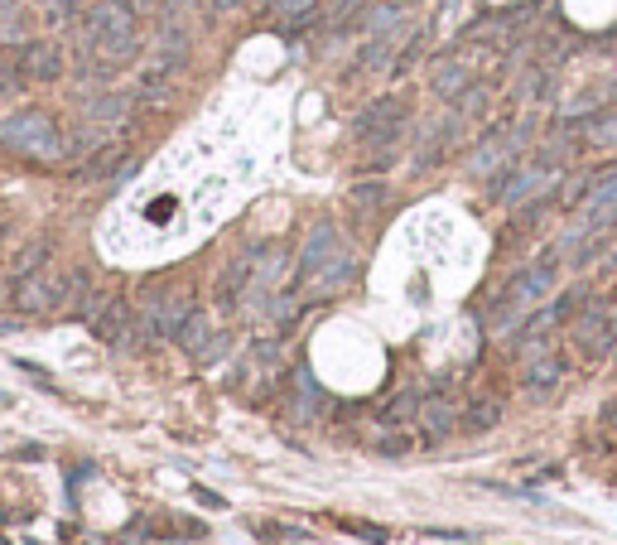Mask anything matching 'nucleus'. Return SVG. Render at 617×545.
Wrapping results in <instances>:
<instances>
[{
    "instance_id": "obj_1",
    "label": "nucleus",
    "mask_w": 617,
    "mask_h": 545,
    "mask_svg": "<svg viewBox=\"0 0 617 545\" xmlns=\"http://www.w3.org/2000/svg\"><path fill=\"white\" fill-rule=\"evenodd\" d=\"M82 34H87V49L107 63H126L140 54V20L126 0H97L82 15Z\"/></svg>"
},
{
    "instance_id": "obj_2",
    "label": "nucleus",
    "mask_w": 617,
    "mask_h": 545,
    "mask_svg": "<svg viewBox=\"0 0 617 545\" xmlns=\"http://www.w3.org/2000/svg\"><path fill=\"white\" fill-rule=\"evenodd\" d=\"M555 285H560V271H555L550 261L526 266V271H521L507 285V290H502V300H497V319H492V333H497V338L516 333V328H521L526 319H531V314H536L540 304L555 295Z\"/></svg>"
},
{
    "instance_id": "obj_3",
    "label": "nucleus",
    "mask_w": 617,
    "mask_h": 545,
    "mask_svg": "<svg viewBox=\"0 0 617 545\" xmlns=\"http://www.w3.org/2000/svg\"><path fill=\"white\" fill-rule=\"evenodd\" d=\"M0 145H10V150H20V155L44 160V164H58L73 155V140L54 126V116L49 111H34V107L0 121Z\"/></svg>"
},
{
    "instance_id": "obj_4",
    "label": "nucleus",
    "mask_w": 617,
    "mask_h": 545,
    "mask_svg": "<svg viewBox=\"0 0 617 545\" xmlns=\"http://www.w3.org/2000/svg\"><path fill=\"white\" fill-rule=\"evenodd\" d=\"M188 314H193V304H188L184 290H150L140 309H135V333L131 343L135 348H145V343H160V338H179V328L188 324Z\"/></svg>"
},
{
    "instance_id": "obj_5",
    "label": "nucleus",
    "mask_w": 617,
    "mask_h": 545,
    "mask_svg": "<svg viewBox=\"0 0 617 545\" xmlns=\"http://www.w3.org/2000/svg\"><path fill=\"white\" fill-rule=\"evenodd\" d=\"M536 136V121H511V126H497L492 136L478 140V150L468 155V174L473 179H502L511 164L521 160V150Z\"/></svg>"
},
{
    "instance_id": "obj_6",
    "label": "nucleus",
    "mask_w": 617,
    "mask_h": 545,
    "mask_svg": "<svg viewBox=\"0 0 617 545\" xmlns=\"http://www.w3.org/2000/svg\"><path fill=\"white\" fill-rule=\"evenodd\" d=\"M555 189H560V164L540 155V160L516 164V169H507V174L497 179V203H502V208H531L540 198H550Z\"/></svg>"
},
{
    "instance_id": "obj_7",
    "label": "nucleus",
    "mask_w": 617,
    "mask_h": 545,
    "mask_svg": "<svg viewBox=\"0 0 617 545\" xmlns=\"http://www.w3.org/2000/svg\"><path fill=\"white\" fill-rule=\"evenodd\" d=\"M405 97H376L372 107L357 116V140L362 145H376V150H391L405 131Z\"/></svg>"
},
{
    "instance_id": "obj_8",
    "label": "nucleus",
    "mask_w": 617,
    "mask_h": 545,
    "mask_svg": "<svg viewBox=\"0 0 617 545\" xmlns=\"http://www.w3.org/2000/svg\"><path fill=\"white\" fill-rule=\"evenodd\" d=\"M15 309L20 314H49V309H68V271H34L15 280Z\"/></svg>"
},
{
    "instance_id": "obj_9",
    "label": "nucleus",
    "mask_w": 617,
    "mask_h": 545,
    "mask_svg": "<svg viewBox=\"0 0 617 545\" xmlns=\"http://www.w3.org/2000/svg\"><path fill=\"white\" fill-rule=\"evenodd\" d=\"M285 271H290V251H285V246H280V242L256 246V251H251V285H246V295H242V300L261 309V304H266L270 295L280 290Z\"/></svg>"
},
{
    "instance_id": "obj_10",
    "label": "nucleus",
    "mask_w": 617,
    "mask_h": 545,
    "mask_svg": "<svg viewBox=\"0 0 617 545\" xmlns=\"http://www.w3.org/2000/svg\"><path fill=\"white\" fill-rule=\"evenodd\" d=\"M179 348H184L198 367H213V362H222V353H227V333H217L213 328V314H203V309H193L188 314V324L179 328V338H174Z\"/></svg>"
},
{
    "instance_id": "obj_11",
    "label": "nucleus",
    "mask_w": 617,
    "mask_h": 545,
    "mask_svg": "<svg viewBox=\"0 0 617 545\" xmlns=\"http://www.w3.org/2000/svg\"><path fill=\"white\" fill-rule=\"evenodd\" d=\"M338 251H343L338 227H333V222H314V232L304 237V251H299V261H295V285L299 290H304V285H309V280H314V275L338 256Z\"/></svg>"
},
{
    "instance_id": "obj_12",
    "label": "nucleus",
    "mask_w": 617,
    "mask_h": 545,
    "mask_svg": "<svg viewBox=\"0 0 617 545\" xmlns=\"http://www.w3.org/2000/svg\"><path fill=\"white\" fill-rule=\"evenodd\" d=\"M617 343V333L608 328V300H593L589 309H579L574 319V348L584 357H608Z\"/></svg>"
},
{
    "instance_id": "obj_13",
    "label": "nucleus",
    "mask_w": 617,
    "mask_h": 545,
    "mask_svg": "<svg viewBox=\"0 0 617 545\" xmlns=\"http://www.w3.org/2000/svg\"><path fill=\"white\" fill-rule=\"evenodd\" d=\"M87 324H92V338H97V343L126 348L131 333H135V309L126 300H102L92 314H87Z\"/></svg>"
},
{
    "instance_id": "obj_14",
    "label": "nucleus",
    "mask_w": 617,
    "mask_h": 545,
    "mask_svg": "<svg viewBox=\"0 0 617 545\" xmlns=\"http://www.w3.org/2000/svg\"><path fill=\"white\" fill-rule=\"evenodd\" d=\"M20 73H25L29 82L63 78V49H58V39H25V44H20Z\"/></svg>"
},
{
    "instance_id": "obj_15",
    "label": "nucleus",
    "mask_w": 617,
    "mask_h": 545,
    "mask_svg": "<svg viewBox=\"0 0 617 545\" xmlns=\"http://www.w3.org/2000/svg\"><path fill=\"white\" fill-rule=\"evenodd\" d=\"M323 410V386L314 382V372L309 367H295V377H290V401H285V415L295 420V425H314Z\"/></svg>"
},
{
    "instance_id": "obj_16",
    "label": "nucleus",
    "mask_w": 617,
    "mask_h": 545,
    "mask_svg": "<svg viewBox=\"0 0 617 545\" xmlns=\"http://www.w3.org/2000/svg\"><path fill=\"white\" fill-rule=\"evenodd\" d=\"M415 420H420V430L430 439H449L454 430H463V420H458V406L449 396H425L420 410H415Z\"/></svg>"
},
{
    "instance_id": "obj_17",
    "label": "nucleus",
    "mask_w": 617,
    "mask_h": 545,
    "mask_svg": "<svg viewBox=\"0 0 617 545\" xmlns=\"http://www.w3.org/2000/svg\"><path fill=\"white\" fill-rule=\"evenodd\" d=\"M430 87H434V97H444V102H458V97H463V92L473 87V68H468L463 58H444V63H434Z\"/></svg>"
},
{
    "instance_id": "obj_18",
    "label": "nucleus",
    "mask_w": 617,
    "mask_h": 545,
    "mask_svg": "<svg viewBox=\"0 0 617 545\" xmlns=\"http://www.w3.org/2000/svg\"><path fill=\"white\" fill-rule=\"evenodd\" d=\"M352 275H357V256H352V251H338V256H333V261H328V266H323L304 290H309V295H338Z\"/></svg>"
},
{
    "instance_id": "obj_19",
    "label": "nucleus",
    "mask_w": 617,
    "mask_h": 545,
    "mask_svg": "<svg viewBox=\"0 0 617 545\" xmlns=\"http://www.w3.org/2000/svg\"><path fill=\"white\" fill-rule=\"evenodd\" d=\"M564 372H569V367H564V357L560 353H545V357H536V362H526V377H521V382H526V391H531V396H545V391H555V386L564 382Z\"/></svg>"
},
{
    "instance_id": "obj_20",
    "label": "nucleus",
    "mask_w": 617,
    "mask_h": 545,
    "mask_svg": "<svg viewBox=\"0 0 617 545\" xmlns=\"http://www.w3.org/2000/svg\"><path fill=\"white\" fill-rule=\"evenodd\" d=\"M126 111H131V97L126 92H111V97H97V102H87V126H121L126 121Z\"/></svg>"
},
{
    "instance_id": "obj_21",
    "label": "nucleus",
    "mask_w": 617,
    "mask_h": 545,
    "mask_svg": "<svg viewBox=\"0 0 617 545\" xmlns=\"http://www.w3.org/2000/svg\"><path fill=\"white\" fill-rule=\"evenodd\" d=\"M29 29H25V10H20V0H0V44H25Z\"/></svg>"
},
{
    "instance_id": "obj_22",
    "label": "nucleus",
    "mask_w": 617,
    "mask_h": 545,
    "mask_svg": "<svg viewBox=\"0 0 617 545\" xmlns=\"http://www.w3.org/2000/svg\"><path fill=\"white\" fill-rule=\"evenodd\" d=\"M497 420H502V406H497V401H473L463 430H478V435H483V430H497Z\"/></svg>"
},
{
    "instance_id": "obj_23",
    "label": "nucleus",
    "mask_w": 617,
    "mask_h": 545,
    "mask_svg": "<svg viewBox=\"0 0 617 545\" xmlns=\"http://www.w3.org/2000/svg\"><path fill=\"white\" fill-rule=\"evenodd\" d=\"M367 10V0H328V10H323V29H343L348 20H357Z\"/></svg>"
},
{
    "instance_id": "obj_24",
    "label": "nucleus",
    "mask_w": 617,
    "mask_h": 545,
    "mask_svg": "<svg viewBox=\"0 0 617 545\" xmlns=\"http://www.w3.org/2000/svg\"><path fill=\"white\" fill-rule=\"evenodd\" d=\"M44 256H49V237H39V242H29L20 256H15V280H25V275L44 271Z\"/></svg>"
},
{
    "instance_id": "obj_25",
    "label": "nucleus",
    "mask_w": 617,
    "mask_h": 545,
    "mask_svg": "<svg viewBox=\"0 0 617 545\" xmlns=\"http://www.w3.org/2000/svg\"><path fill=\"white\" fill-rule=\"evenodd\" d=\"M589 145L593 150H617V111H608V116H598L589 126Z\"/></svg>"
},
{
    "instance_id": "obj_26",
    "label": "nucleus",
    "mask_w": 617,
    "mask_h": 545,
    "mask_svg": "<svg viewBox=\"0 0 617 545\" xmlns=\"http://www.w3.org/2000/svg\"><path fill=\"white\" fill-rule=\"evenodd\" d=\"M314 5H319V0H270L275 20H285V25H299V20H309V15H314Z\"/></svg>"
},
{
    "instance_id": "obj_27",
    "label": "nucleus",
    "mask_w": 617,
    "mask_h": 545,
    "mask_svg": "<svg viewBox=\"0 0 617 545\" xmlns=\"http://www.w3.org/2000/svg\"><path fill=\"white\" fill-rule=\"evenodd\" d=\"M415 410H420V401L405 391V396H396L391 406L381 410V420H386V425H405V420H415Z\"/></svg>"
},
{
    "instance_id": "obj_28",
    "label": "nucleus",
    "mask_w": 617,
    "mask_h": 545,
    "mask_svg": "<svg viewBox=\"0 0 617 545\" xmlns=\"http://www.w3.org/2000/svg\"><path fill=\"white\" fill-rule=\"evenodd\" d=\"M352 203H357V208H381V203H386V184H357V189H352Z\"/></svg>"
},
{
    "instance_id": "obj_29",
    "label": "nucleus",
    "mask_w": 617,
    "mask_h": 545,
    "mask_svg": "<svg viewBox=\"0 0 617 545\" xmlns=\"http://www.w3.org/2000/svg\"><path fill=\"white\" fill-rule=\"evenodd\" d=\"M20 82H25V73H20V58H0V97H10Z\"/></svg>"
},
{
    "instance_id": "obj_30",
    "label": "nucleus",
    "mask_w": 617,
    "mask_h": 545,
    "mask_svg": "<svg viewBox=\"0 0 617 545\" xmlns=\"http://www.w3.org/2000/svg\"><path fill=\"white\" fill-rule=\"evenodd\" d=\"M116 155H121V150H116V145H107V150H97V155H92V160L82 164V174H107L111 164H116Z\"/></svg>"
},
{
    "instance_id": "obj_31",
    "label": "nucleus",
    "mask_w": 617,
    "mask_h": 545,
    "mask_svg": "<svg viewBox=\"0 0 617 545\" xmlns=\"http://www.w3.org/2000/svg\"><path fill=\"white\" fill-rule=\"evenodd\" d=\"M34 5H39V10H44V15H49V20H68V15H73V5H78V0H34Z\"/></svg>"
},
{
    "instance_id": "obj_32",
    "label": "nucleus",
    "mask_w": 617,
    "mask_h": 545,
    "mask_svg": "<svg viewBox=\"0 0 617 545\" xmlns=\"http://www.w3.org/2000/svg\"><path fill=\"white\" fill-rule=\"evenodd\" d=\"M608 328H613V333H617V295H613V300H608Z\"/></svg>"
},
{
    "instance_id": "obj_33",
    "label": "nucleus",
    "mask_w": 617,
    "mask_h": 545,
    "mask_svg": "<svg viewBox=\"0 0 617 545\" xmlns=\"http://www.w3.org/2000/svg\"><path fill=\"white\" fill-rule=\"evenodd\" d=\"M217 10H237V5H242V0H213Z\"/></svg>"
},
{
    "instance_id": "obj_34",
    "label": "nucleus",
    "mask_w": 617,
    "mask_h": 545,
    "mask_svg": "<svg viewBox=\"0 0 617 545\" xmlns=\"http://www.w3.org/2000/svg\"><path fill=\"white\" fill-rule=\"evenodd\" d=\"M401 5H415V0H401Z\"/></svg>"
}]
</instances>
